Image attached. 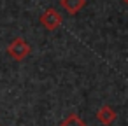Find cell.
I'll return each instance as SVG.
<instances>
[{
    "label": "cell",
    "mask_w": 128,
    "mask_h": 126,
    "mask_svg": "<svg viewBox=\"0 0 128 126\" xmlns=\"http://www.w3.org/2000/svg\"><path fill=\"white\" fill-rule=\"evenodd\" d=\"M7 53H9V56H12L14 60L20 61V60H23V58H26V56L30 54V46H28V42H26L25 39L18 37V39H14V40L9 44Z\"/></svg>",
    "instance_id": "obj_1"
},
{
    "label": "cell",
    "mask_w": 128,
    "mask_h": 126,
    "mask_svg": "<svg viewBox=\"0 0 128 126\" xmlns=\"http://www.w3.org/2000/svg\"><path fill=\"white\" fill-rule=\"evenodd\" d=\"M62 21H63V18H62V14L56 9H48L40 16V25L44 28H48V30H56L62 25Z\"/></svg>",
    "instance_id": "obj_2"
},
{
    "label": "cell",
    "mask_w": 128,
    "mask_h": 126,
    "mask_svg": "<svg viewBox=\"0 0 128 126\" xmlns=\"http://www.w3.org/2000/svg\"><path fill=\"white\" fill-rule=\"evenodd\" d=\"M116 110L112 109V107H109V105H104L98 112H96V119L102 123V124H112L114 123V119H116Z\"/></svg>",
    "instance_id": "obj_3"
},
{
    "label": "cell",
    "mask_w": 128,
    "mask_h": 126,
    "mask_svg": "<svg viewBox=\"0 0 128 126\" xmlns=\"http://www.w3.org/2000/svg\"><path fill=\"white\" fill-rule=\"evenodd\" d=\"M84 4H86V0H62V5L67 9V12H70V14H76V12H79L82 7H84Z\"/></svg>",
    "instance_id": "obj_4"
},
{
    "label": "cell",
    "mask_w": 128,
    "mask_h": 126,
    "mask_svg": "<svg viewBox=\"0 0 128 126\" xmlns=\"http://www.w3.org/2000/svg\"><path fill=\"white\" fill-rule=\"evenodd\" d=\"M60 126H86V124H84V121H82L77 114H70Z\"/></svg>",
    "instance_id": "obj_5"
},
{
    "label": "cell",
    "mask_w": 128,
    "mask_h": 126,
    "mask_svg": "<svg viewBox=\"0 0 128 126\" xmlns=\"http://www.w3.org/2000/svg\"><path fill=\"white\" fill-rule=\"evenodd\" d=\"M124 2H126V4H128V0H124Z\"/></svg>",
    "instance_id": "obj_6"
}]
</instances>
